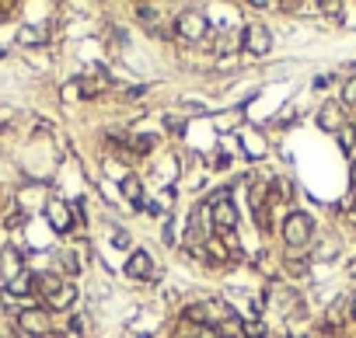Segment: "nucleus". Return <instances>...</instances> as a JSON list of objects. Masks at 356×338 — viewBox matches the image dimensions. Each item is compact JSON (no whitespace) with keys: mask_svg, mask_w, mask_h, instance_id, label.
Wrapping results in <instances>:
<instances>
[{"mask_svg":"<svg viewBox=\"0 0 356 338\" xmlns=\"http://www.w3.org/2000/svg\"><path fill=\"white\" fill-rule=\"evenodd\" d=\"M126 272H129L133 279H147L150 272H154V262H150V255H147V251H133V255H129V262H126Z\"/></svg>","mask_w":356,"mask_h":338,"instance_id":"nucleus-9","label":"nucleus"},{"mask_svg":"<svg viewBox=\"0 0 356 338\" xmlns=\"http://www.w3.org/2000/svg\"><path fill=\"white\" fill-rule=\"evenodd\" d=\"M18 328H21L28 338H39V335L53 331V317H49V310H42V307H25V310L18 314Z\"/></svg>","mask_w":356,"mask_h":338,"instance_id":"nucleus-4","label":"nucleus"},{"mask_svg":"<svg viewBox=\"0 0 356 338\" xmlns=\"http://www.w3.org/2000/svg\"><path fill=\"white\" fill-rule=\"evenodd\" d=\"M220 335H224L220 328H199L196 331V338H220Z\"/></svg>","mask_w":356,"mask_h":338,"instance_id":"nucleus-20","label":"nucleus"},{"mask_svg":"<svg viewBox=\"0 0 356 338\" xmlns=\"http://www.w3.org/2000/svg\"><path fill=\"white\" fill-rule=\"evenodd\" d=\"M262 196H266V189H262L259 182H251V202H255V206H262Z\"/></svg>","mask_w":356,"mask_h":338,"instance_id":"nucleus-19","label":"nucleus"},{"mask_svg":"<svg viewBox=\"0 0 356 338\" xmlns=\"http://www.w3.org/2000/svg\"><path fill=\"white\" fill-rule=\"evenodd\" d=\"M18 39H21V45H35V42H42V32L39 28H25Z\"/></svg>","mask_w":356,"mask_h":338,"instance_id":"nucleus-15","label":"nucleus"},{"mask_svg":"<svg viewBox=\"0 0 356 338\" xmlns=\"http://www.w3.org/2000/svg\"><path fill=\"white\" fill-rule=\"evenodd\" d=\"M353 182H356V164H353Z\"/></svg>","mask_w":356,"mask_h":338,"instance_id":"nucleus-25","label":"nucleus"},{"mask_svg":"<svg viewBox=\"0 0 356 338\" xmlns=\"http://www.w3.org/2000/svg\"><path fill=\"white\" fill-rule=\"evenodd\" d=\"M25 272V258H21V251L18 248H0V283H14V279Z\"/></svg>","mask_w":356,"mask_h":338,"instance_id":"nucleus-7","label":"nucleus"},{"mask_svg":"<svg viewBox=\"0 0 356 338\" xmlns=\"http://www.w3.org/2000/svg\"><path fill=\"white\" fill-rule=\"evenodd\" d=\"M311 234H315V220H311L308 213H290V216L283 220V241H286L293 251L308 248V244H311Z\"/></svg>","mask_w":356,"mask_h":338,"instance_id":"nucleus-2","label":"nucleus"},{"mask_svg":"<svg viewBox=\"0 0 356 338\" xmlns=\"http://www.w3.org/2000/svg\"><path fill=\"white\" fill-rule=\"evenodd\" d=\"M353 206H356V202H353Z\"/></svg>","mask_w":356,"mask_h":338,"instance_id":"nucleus-26","label":"nucleus"},{"mask_svg":"<svg viewBox=\"0 0 356 338\" xmlns=\"http://www.w3.org/2000/svg\"><path fill=\"white\" fill-rule=\"evenodd\" d=\"M241 45H244V52H251V56H266L269 49H273V32L266 28V25H244V32H241Z\"/></svg>","mask_w":356,"mask_h":338,"instance_id":"nucleus-6","label":"nucleus"},{"mask_svg":"<svg viewBox=\"0 0 356 338\" xmlns=\"http://www.w3.org/2000/svg\"><path fill=\"white\" fill-rule=\"evenodd\" d=\"M244 335H248V338H262V321H248V324H244Z\"/></svg>","mask_w":356,"mask_h":338,"instance_id":"nucleus-18","label":"nucleus"},{"mask_svg":"<svg viewBox=\"0 0 356 338\" xmlns=\"http://www.w3.org/2000/svg\"><path fill=\"white\" fill-rule=\"evenodd\" d=\"M45 216H49V223H53L56 231H70V213H67V206L60 199H53L45 206Z\"/></svg>","mask_w":356,"mask_h":338,"instance_id":"nucleus-10","label":"nucleus"},{"mask_svg":"<svg viewBox=\"0 0 356 338\" xmlns=\"http://www.w3.org/2000/svg\"><path fill=\"white\" fill-rule=\"evenodd\" d=\"M342 101H346V105H353V108H356V77H353V81H349V84H346V91H342Z\"/></svg>","mask_w":356,"mask_h":338,"instance_id":"nucleus-17","label":"nucleus"},{"mask_svg":"<svg viewBox=\"0 0 356 338\" xmlns=\"http://www.w3.org/2000/svg\"><path fill=\"white\" fill-rule=\"evenodd\" d=\"M123 192L140 206V199H143V185H140V178H126V182H123Z\"/></svg>","mask_w":356,"mask_h":338,"instance_id":"nucleus-14","label":"nucleus"},{"mask_svg":"<svg viewBox=\"0 0 356 338\" xmlns=\"http://www.w3.org/2000/svg\"><path fill=\"white\" fill-rule=\"evenodd\" d=\"M210 220H213V231H217V234H231V231L238 227V209L231 206L227 189L210 199Z\"/></svg>","mask_w":356,"mask_h":338,"instance_id":"nucleus-3","label":"nucleus"},{"mask_svg":"<svg viewBox=\"0 0 356 338\" xmlns=\"http://www.w3.org/2000/svg\"><path fill=\"white\" fill-rule=\"evenodd\" d=\"M4 290H8V297H28V293H35V275L25 268V272L14 279V283H8Z\"/></svg>","mask_w":356,"mask_h":338,"instance_id":"nucleus-12","label":"nucleus"},{"mask_svg":"<svg viewBox=\"0 0 356 338\" xmlns=\"http://www.w3.org/2000/svg\"><path fill=\"white\" fill-rule=\"evenodd\" d=\"M349 314L356 317V293H353V304H349Z\"/></svg>","mask_w":356,"mask_h":338,"instance_id":"nucleus-24","label":"nucleus"},{"mask_svg":"<svg viewBox=\"0 0 356 338\" xmlns=\"http://www.w3.org/2000/svg\"><path fill=\"white\" fill-rule=\"evenodd\" d=\"M318 126L322 129H328V133H339L346 123H342V108L335 105V101H325L322 105V112H318Z\"/></svg>","mask_w":356,"mask_h":338,"instance_id":"nucleus-8","label":"nucleus"},{"mask_svg":"<svg viewBox=\"0 0 356 338\" xmlns=\"http://www.w3.org/2000/svg\"><path fill=\"white\" fill-rule=\"evenodd\" d=\"M74 300H77V286H74V283H63V286L56 290V297L49 300V307H53V310H67Z\"/></svg>","mask_w":356,"mask_h":338,"instance_id":"nucleus-13","label":"nucleus"},{"mask_svg":"<svg viewBox=\"0 0 356 338\" xmlns=\"http://www.w3.org/2000/svg\"><path fill=\"white\" fill-rule=\"evenodd\" d=\"M185 321H196L199 328H220L224 331V321L234 324V310L224 300H202V304H192L185 310Z\"/></svg>","mask_w":356,"mask_h":338,"instance_id":"nucleus-1","label":"nucleus"},{"mask_svg":"<svg viewBox=\"0 0 356 338\" xmlns=\"http://www.w3.org/2000/svg\"><path fill=\"white\" fill-rule=\"evenodd\" d=\"M339 143H342L346 154L353 150V126H342V129H339Z\"/></svg>","mask_w":356,"mask_h":338,"instance_id":"nucleus-16","label":"nucleus"},{"mask_svg":"<svg viewBox=\"0 0 356 338\" xmlns=\"http://www.w3.org/2000/svg\"><path fill=\"white\" fill-rule=\"evenodd\" d=\"M60 286H63V283H60V279H56L53 272H42V275H35V293H39V297H45V304L56 297V290H60Z\"/></svg>","mask_w":356,"mask_h":338,"instance_id":"nucleus-11","label":"nucleus"},{"mask_svg":"<svg viewBox=\"0 0 356 338\" xmlns=\"http://www.w3.org/2000/svg\"><path fill=\"white\" fill-rule=\"evenodd\" d=\"M286 268H290V275H304V262H290Z\"/></svg>","mask_w":356,"mask_h":338,"instance_id":"nucleus-23","label":"nucleus"},{"mask_svg":"<svg viewBox=\"0 0 356 338\" xmlns=\"http://www.w3.org/2000/svg\"><path fill=\"white\" fill-rule=\"evenodd\" d=\"M112 244H116V248H129V237H126V231H116V234H112Z\"/></svg>","mask_w":356,"mask_h":338,"instance_id":"nucleus-21","label":"nucleus"},{"mask_svg":"<svg viewBox=\"0 0 356 338\" xmlns=\"http://www.w3.org/2000/svg\"><path fill=\"white\" fill-rule=\"evenodd\" d=\"M175 28H178V35H182V39L199 42L202 35L210 32V18L202 14V11H182V14L175 18Z\"/></svg>","mask_w":356,"mask_h":338,"instance_id":"nucleus-5","label":"nucleus"},{"mask_svg":"<svg viewBox=\"0 0 356 338\" xmlns=\"http://www.w3.org/2000/svg\"><path fill=\"white\" fill-rule=\"evenodd\" d=\"M150 147H154V136H140L136 140V150H150Z\"/></svg>","mask_w":356,"mask_h":338,"instance_id":"nucleus-22","label":"nucleus"}]
</instances>
